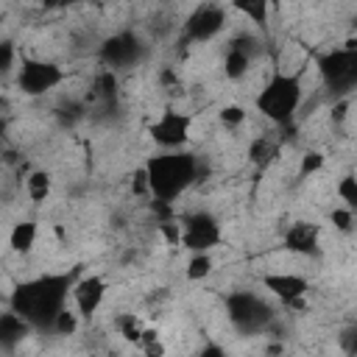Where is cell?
I'll use <instances>...</instances> for the list:
<instances>
[{"mask_svg":"<svg viewBox=\"0 0 357 357\" xmlns=\"http://www.w3.org/2000/svg\"><path fill=\"white\" fill-rule=\"evenodd\" d=\"M78 276V268H73L25 279L8 293V310L25 318L33 329H53L56 318L67 310V298H73V284Z\"/></svg>","mask_w":357,"mask_h":357,"instance_id":"cell-1","label":"cell"},{"mask_svg":"<svg viewBox=\"0 0 357 357\" xmlns=\"http://www.w3.org/2000/svg\"><path fill=\"white\" fill-rule=\"evenodd\" d=\"M148 178V195L156 204H173L178 195H184L198 178L201 165L192 151H162L145 159L142 165Z\"/></svg>","mask_w":357,"mask_h":357,"instance_id":"cell-2","label":"cell"},{"mask_svg":"<svg viewBox=\"0 0 357 357\" xmlns=\"http://www.w3.org/2000/svg\"><path fill=\"white\" fill-rule=\"evenodd\" d=\"M304 103V84L301 73H284L282 67H273L268 81L254 95V109L276 128L293 126L298 109Z\"/></svg>","mask_w":357,"mask_h":357,"instance_id":"cell-3","label":"cell"},{"mask_svg":"<svg viewBox=\"0 0 357 357\" xmlns=\"http://www.w3.org/2000/svg\"><path fill=\"white\" fill-rule=\"evenodd\" d=\"M226 307V318L234 326V332L240 335H262L273 326L276 321V310L273 304H268V298H262L254 290H231L223 301Z\"/></svg>","mask_w":357,"mask_h":357,"instance_id":"cell-4","label":"cell"},{"mask_svg":"<svg viewBox=\"0 0 357 357\" xmlns=\"http://www.w3.org/2000/svg\"><path fill=\"white\" fill-rule=\"evenodd\" d=\"M315 67L324 89L337 100L346 98L357 89V39H349L346 45L321 53L315 59Z\"/></svg>","mask_w":357,"mask_h":357,"instance_id":"cell-5","label":"cell"},{"mask_svg":"<svg viewBox=\"0 0 357 357\" xmlns=\"http://www.w3.org/2000/svg\"><path fill=\"white\" fill-rule=\"evenodd\" d=\"M178 243L190 254H209L212 248H218L223 243V226H220V220L212 212L195 209V212L181 218V237H178Z\"/></svg>","mask_w":357,"mask_h":357,"instance_id":"cell-6","label":"cell"},{"mask_svg":"<svg viewBox=\"0 0 357 357\" xmlns=\"http://www.w3.org/2000/svg\"><path fill=\"white\" fill-rule=\"evenodd\" d=\"M98 59L103 61L106 70L120 73V70H131L145 59V42L139 39V33H134L131 28L114 31L112 36H106L98 47Z\"/></svg>","mask_w":357,"mask_h":357,"instance_id":"cell-7","label":"cell"},{"mask_svg":"<svg viewBox=\"0 0 357 357\" xmlns=\"http://www.w3.org/2000/svg\"><path fill=\"white\" fill-rule=\"evenodd\" d=\"M64 81V70L50 61V59H36V56H22L17 67V89L28 98H39L53 92Z\"/></svg>","mask_w":357,"mask_h":357,"instance_id":"cell-8","label":"cell"},{"mask_svg":"<svg viewBox=\"0 0 357 357\" xmlns=\"http://www.w3.org/2000/svg\"><path fill=\"white\" fill-rule=\"evenodd\" d=\"M190 128H192V117L187 112L167 106L148 126V134L162 151H184V145L190 142Z\"/></svg>","mask_w":357,"mask_h":357,"instance_id":"cell-9","label":"cell"},{"mask_svg":"<svg viewBox=\"0 0 357 357\" xmlns=\"http://www.w3.org/2000/svg\"><path fill=\"white\" fill-rule=\"evenodd\" d=\"M226 20H229V8L204 3V6L192 8L190 17L181 22V36H184V42H195V45L212 42L226 28Z\"/></svg>","mask_w":357,"mask_h":357,"instance_id":"cell-10","label":"cell"},{"mask_svg":"<svg viewBox=\"0 0 357 357\" xmlns=\"http://www.w3.org/2000/svg\"><path fill=\"white\" fill-rule=\"evenodd\" d=\"M254 56H257V39H254V33H237L226 45V53H223V75L229 81L245 78V73L254 64Z\"/></svg>","mask_w":357,"mask_h":357,"instance_id":"cell-11","label":"cell"},{"mask_svg":"<svg viewBox=\"0 0 357 357\" xmlns=\"http://www.w3.org/2000/svg\"><path fill=\"white\" fill-rule=\"evenodd\" d=\"M106 290H109V284H106L103 276H98V273H84V276H78V282L73 284V304H75V312H78L81 318H92V315L100 310V304L106 301Z\"/></svg>","mask_w":357,"mask_h":357,"instance_id":"cell-12","label":"cell"},{"mask_svg":"<svg viewBox=\"0 0 357 357\" xmlns=\"http://www.w3.org/2000/svg\"><path fill=\"white\" fill-rule=\"evenodd\" d=\"M282 245L290 254L315 257L321 251V223H312V220H296V223H290L284 229Z\"/></svg>","mask_w":357,"mask_h":357,"instance_id":"cell-13","label":"cell"},{"mask_svg":"<svg viewBox=\"0 0 357 357\" xmlns=\"http://www.w3.org/2000/svg\"><path fill=\"white\" fill-rule=\"evenodd\" d=\"M262 287L282 304H298L307 290H310V282L298 273H290V271H276V273H265L262 276Z\"/></svg>","mask_w":357,"mask_h":357,"instance_id":"cell-14","label":"cell"},{"mask_svg":"<svg viewBox=\"0 0 357 357\" xmlns=\"http://www.w3.org/2000/svg\"><path fill=\"white\" fill-rule=\"evenodd\" d=\"M282 153V137H276L273 131L271 134H259L251 139L248 145V162L257 167V170H265L271 167Z\"/></svg>","mask_w":357,"mask_h":357,"instance_id":"cell-15","label":"cell"},{"mask_svg":"<svg viewBox=\"0 0 357 357\" xmlns=\"http://www.w3.org/2000/svg\"><path fill=\"white\" fill-rule=\"evenodd\" d=\"M31 329H33V326H31L25 318H20L17 312L6 310V312L0 315V343H3V349H6V351L17 349V346L31 335Z\"/></svg>","mask_w":357,"mask_h":357,"instance_id":"cell-16","label":"cell"},{"mask_svg":"<svg viewBox=\"0 0 357 357\" xmlns=\"http://www.w3.org/2000/svg\"><path fill=\"white\" fill-rule=\"evenodd\" d=\"M36 237H39V226L33 220H20L8 231V245L17 254H31V248L36 245Z\"/></svg>","mask_w":357,"mask_h":357,"instance_id":"cell-17","label":"cell"},{"mask_svg":"<svg viewBox=\"0 0 357 357\" xmlns=\"http://www.w3.org/2000/svg\"><path fill=\"white\" fill-rule=\"evenodd\" d=\"M50 190H53V176L47 170H42V167L28 170V176H25V192H28V198L33 204H45L50 198Z\"/></svg>","mask_w":357,"mask_h":357,"instance_id":"cell-18","label":"cell"},{"mask_svg":"<svg viewBox=\"0 0 357 357\" xmlns=\"http://www.w3.org/2000/svg\"><path fill=\"white\" fill-rule=\"evenodd\" d=\"M114 329H117V335H120L126 343L139 346V340H142V335H145L148 326L142 324L139 315H134V312H120V315H114Z\"/></svg>","mask_w":357,"mask_h":357,"instance_id":"cell-19","label":"cell"},{"mask_svg":"<svg viewBox=\"0 0 357 357\" xmlns=\"http://www.w3.org/2000/svg\"><path fill=\"white\" fill-rule=\"evenodd\" d=\"M231 11L248 17L259 31L268 28V20H271V6L265 0H245V3H231Z\"/></svg>","mask_w":357,"mask_h":357,"instance_id":"cell-20","label":"cell"},{"mask_svg":"<svg viewBox=\"0 0 357 357\" xmlns=\"http://www.w3.org/2000/svg\"><path fill=\"white\" fill-rule=\"evenodd\" d=\"M335 192H337V198L343 201V206H346L349 212H354V215H357V176H354V173L340 176V178H337Z\"/></svg>","mask_w":357,"mask_h":357,"instance_id":"cell-21","label":"cell"},{"mask_svg":"<svg viewBox=\"0 0 357 357\" xmlns=\"http://www.w3.org/2000/svg\"><path fill=\"white\" fill-rule=\"evenodd\" d=\"M212 271H215L212 254H192V257H190V262H187V279H190V282L206 279Z\"/></svg>","mask_w":357,"mask_h":357,"instance_id":"cell-22","label":"cell"},{"mask_svg":"<svg viewBox=\"0 0 357 357\" xmlns=\"http://www.w3.org/2000/svg\"><path fill=\"white\" fill-rule=\"evenodd\" d=\"M95 98H100V100H112L114 95H117V73H112V70H100L98 73V78H95Z\"/></svg>","mask_w":357,"mask_h":357,"instance_id":"cell-23","label":"cell"},{"mask_svg":"<svg viewBox=\"0 0 357 357\" xmlns=\"http://www.w3.org/2000/svg\"><path fill=\"white\" fill-rule=\"evenodd\" d=\"M324 162H326V156H324L321 151H304V153H301V162H298V178L315 176V173L324 167Z\"/></svg>","mask_w":357,"mask_h":357,"instance_id":"cell-24","label":"cell"},{"mask_svg":"<svg viewBox=\"0 0 357 357\" xmlns=\"http://www.w3.org/2000/svg\"><path fill=\"white\" fill-rule=\"evenodd\" d=\"M218 117H220V123H223L226 128H240V126L245 123V109L237 106V103H229V106H223V109L218 112Z\"/></svg>","mask_w":357,"mask_h":357,"instance_id":"cell-25","label":"cell"},{"mask_svg":"<svg viewBox=\"0 0 357 357\" xmlns=\"http://www.w3.org/2000/svg\"><path fill=\"white\" fill-rule=\"evenodd\" d=\"M78 329V312H73L70 307L56 318V324H53V332L56 335H73Z\"/></svg>","mask_w":357,"mask_h":357,"instance_id":"cell-26","label":"cell"},{"mask_svg":"<svg viewBox=\"0 0 357 357\" xmlns=\"http://www.w3.org/2000/svg\"><path fill=\"white\" fill-rule=\"evenodd\" d=\"M329 220L335 223V229H337V231H351V229H354V212H349L346 206H340V209H332Z\"/></svg>","mask_w":357,"mask_h":357,"instance_id":"cell-27","label":"cell"},{"mask_svg":"<svg viewBox=\"0 0 357 357\" xmlns=\"http://www.w3.org/2000/svg\"><path fill=\"white\" fill-rule=\"evenodd\" d=\"M340 343H343L346 357H357V321H354V324H349V326L343 329Z\"/></svg>","mask_w":357,"mask_h":357,"instance_id":"cell-28","label":"cell"},{"mask_svg":"<svg viewBox=\"0 0 357 357\" xmlns=\"http://www.w3.org/2000/svg\"><path fill=\"white\" fill-rule=\"evenodd\" d=\"M195 357H229V351L220 346V343H215V340H209L206 346H201V351L195 354Z\"/></svg>","mask_w":357,"mask_h":357,"instance_id":"cell-29","label":"cell"},{"mask_svg":"<svg viewBox=\"0 0 357 357\" xmlns=\"http://www.w3.org/2000/svg\"><path fill=\"white\" fill-rule=\"evenodd\" d=\"M11 59H14V45H11V42H3V45H0V70H3V73L11 70Z\"/></svg>","mask_w":357,"mask_h":357,"instance_id":"cell-30","label":"cell"}]
</instances>
